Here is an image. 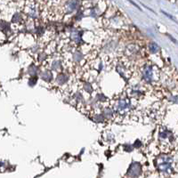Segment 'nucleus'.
Here are the masks:
<instances>
[{"label":"nucleus","instance_id":"f03ea898","mask_svg":"<svg viewBox=\"0 0 178 178\" xmlns=\"http://www.w3.org/2000/svg\"><path fill=\"white\" fill-rule=\"evenodd\" d=\"M141 173V168L138 164H133L128 171V175L132 177H136Z\"/></svg>","mask_w":178,"mask_h":178},{"label":"nucleus","instance_id":"f257e3e1","mask_svg":"<svg viewBox=\"0 0 178 178\" xmlns=\"http://www.w3.org/2000/svg\"><path fill=\"white\" fill-rule=\"evenodd\" d=\"M158 168L160 171H168L170 168V160L167 159H163L162 161L158 162Z\"/></svg>","mask_w":178,"mask_h":178}]
</instances>
